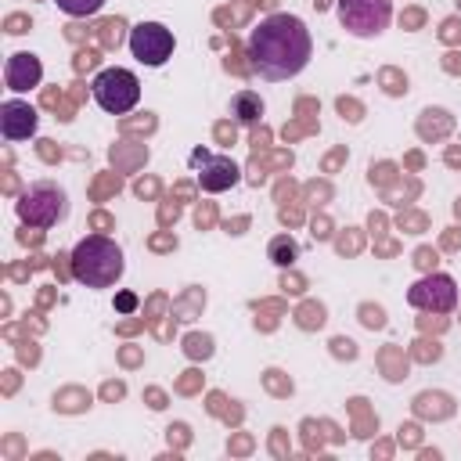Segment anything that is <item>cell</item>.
I'll list each match as a JSON object with an SVG mask.
<instances>
[{
    "instance_id": "cell-1",
    "label": "cell",
    "mask_w": 461,
    "mask_h": 461,
    "mask_svg": "<svg viewBox=\"0 0 461 461\" xmlns=\"http://www.w3.org/2000/svg\"><path fill=\"white\" fill-rule=\"evenodd\" d=\"M310 54H313L310 29L295 14H267L249 32V43H245L249 68L267 83H285L299 76L310 65Z\"/></svg>"
},
{
    "instance_id": "cell-2",
    "label": "cell",
    "mask_w": 461,
    "mask_h": 461,
    "mask_svg": "<svg viewBox=\"0 0 461 461\" xmlns=\"http://www.w3.org/2000/svg\"><path fill=\"white\" fill-rule=\"evenodd\" d=\"M68 259H72V277L79 285H86V288H112L126 270L122 249L104 234L79 238Z\"/></svg>"
},
{
    "instance_id": "cell-3",
    "label": "cell",
    "mask_w": 461,
    "mask_h": 461,
    "mask_svg": "<svg viewBox=\"0 0 461 461\" xmlns=\"http://www.w3.org/2000/svg\"><path fill=\"white\" fill-rule=\"evenodd\" d=\"M14 212H18L22 223L40 227V230H50V227H58V223L68 216V194H65V187L54 184V180H32V184L18 194Z\"/></svg>"
},
{
    "instance_id": "cell-4",
    "label": "cell",
    "mask_w": 461,
    "mask_h": 461,
    "mask_svg": "<svg viewBox=\"0 0 461 461\" xmlns=\"http://www.w3.org/2000/svg\"><path fill=\"white\" fill-rule=\"evenodd\" d=\"M90 94L101 112L108 115H126L140 101V79L130 68H101L90 83Z\"/></svg>"
},
{
    "instance_id": "cell-5",
    "label": "cell",
    "mask_w": 461,
    "mask_h": 461,
    "mask_svg": "<svg viewBox=\"0 0 461 461\" xmlns=\"http://www.w3.org/2000/svg\"><path fill=\"white\" fill-rule=\"evenodd\" d=\"M339 25L357 36V40H371L378 32L389 29L393 22V0H339L335 4Z\"/></svg>"
},
{
    "instance_id": "cell-6",
    "label": "cell",
    "mask_w": 461,
    "mask_h": 461,
    "mask_svg": "<svg viewBox=\"0 0 461 461\" xmlns=\"http://www.w3.org/2000/svg\"><path fill=\"white\" fill-rule=\"evenodd\" d=\"M407 303L421 313H450L457 306V281L450 274H425L407 288Z\"/></svg>"
},
{
    "instance_id": "cell-7",
    "label": "cell",
    "mask_w": 461,
    "mask_h": 461,
    "mask_svg": "<svg viewBox=\"0 0 461 461\" xmlns=\"http://www.w3.org/2000/svg\"><path fill=\"white\" fill-rule=\"evenodd\" d=\"M130 54L140 65L158 68L173 58V32L162 22H140V25L130 29Z\"/></svg>"
},
{
    "instance_id": "cell-8",
    "label": "cell",
    "mask_w": 461,
    "mask_h": 461,
    "mask_svg": "<svg viewBox=\"0 0 461 461\" xmlns=\"http://www.w3.org/2000/svg\"><path fill=\"white\" fill-rule=\"evenodd\" d=\"M36 126H40V112L29 101L11 97V101L0 104V133H4V140H29L36 133Z\"/></svg>"
},
{
    "instance_id": "cell-9",
    "label": "cell",
    "mask_w": 461,
    "mask_h": 461,
    "mask_svg": "<svg viewBox=\"0 0 461 461\" xmlns=\"http://www.w3.org/2000/svg\"><path fill=\"white\" fill-rule=\"evenodd\" d=\"M194 162H202V173H198V184H202V191H209V194H220V191H227V187H234L238 184V166H234V158H227V155H191Z\"/></svg>"
},
{
    "instance_id": "cell-10",
    "label": "cell",
    "mask_w": 461,
    "mask_h": 461,
    "mask_svg": "<svg viewBox=\"0 0 461 461\" xmlns=\"http://www.w3.org/2000/svg\"><path fill=\"white\" fill-rule=\"evenodd\" d=\"M40 79H43V65H40L36 54L18 50V54L7 58V65H4V86H7V90L25 94V90L40 86Z\"/></svg>"
},
{
    "instance_id": "cell-11",
    "label": "cell",
    "mask_w": 461,
    "mask_h": 461,
    "mask_svg": "<svg viewBox=\"0 0 461 461\" xmlns=\"http://www.w3.org/2000/svg\"><path fill=\"white\" fill-rule=\"evenodd\" d=\"M230 115H234L241 126L259 122V119H263V97H259L256 90H238V94L230 97Z\"/></svg>"
},
{
    "instance_id": "cell-12",
    "label": "cell",
    "mask_w": 461,
    "mask_h": 461,
    "mask_svg": "<svg viewBox=\"0 0 461 461\" xmlns=\"http://www.w3.org/2000/svg\"><path fill=\"white\" fill-rule=\"evenodd\" d=\"M295 259H299V245H295V238L277 234V238L270 241V263H277V267H292Z\"/></svg>"
},
{
    "instance_id": "cell-13",
    "label": "cell",
    "mask_w": 461,
    "mask_h": 461,
    "mask_svg": "<svg viewBox=\"0 0 461 461\" xmlns=\"http://www.w3.org/2000/svg\"><path fill=\"white\" fill-rule=\"evenodd\" d=\"M54 4L72 18H90V14H97L104 7V0H54Z\"/></svg>"
},
{
    "instance_id": "cell-14",
    "label": "cell",
    "mask_w": 461,
    "mask_h": 461,
    "mask_svg": "<svg viewBox=\"0 0 461 461\" xmlns=\"http://www.w3.org/2000/svg\"><path fill=\"white\" fill-rule=\"evenodd\" d=\"M115 310H119V313H133V310H137V295H133V292H119V295H115Z\"/></svg>"
}]
</instances>
